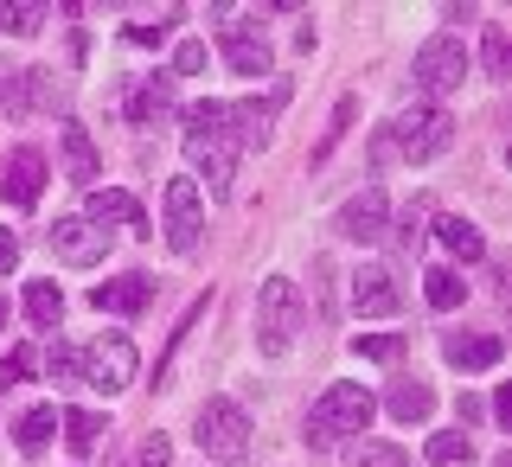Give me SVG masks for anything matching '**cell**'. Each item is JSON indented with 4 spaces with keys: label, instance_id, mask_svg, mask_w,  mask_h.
<instances>
[{
    "label": "cell",
    "instance_id": "obj_1",
    "mask_svg": "<svg viewBox=\"0 0 512 467\" xmlns=\"http://www.w3.org/2000/svg\"><path fill=\"white\" fill-rule=\"evenodd\" d=\"M448 141H455V116L436 103H416V109H397L391 128L372 141V160H410V167H423V160H436Z\"/></svg>",
    "mask_w": 512,
    "mask_h": 467
},
{
    "label": "cell",
    "instance_id": "obj_2",
    "mask_svg": "<svg viewBox=\"0 0 512 467\" xmlns=\"http://www.w3.org/2000/svg\"><path fill=\"white\" fill-rule=\"evenodd\" d=\"M378 416V397L365 384H333L308 410V448H333L340 436H365V423Z\"/></svg>",
    "mask_w": 512,
    "mask_h": 467
},
{
    "label": "cell",
    "instance_id": "obj_3",
    "mask_svg": "<svg viewBox=\"0 0 512 467\" xmlns=\"http://www.w3.org/2000/svg\"><path fill=\"white\" fill-rule=\"evenodd\" d=\"M301 333V288L288 276H269L263 295H256V352L263 359H282Z\"/></svg>",
    "mask_w": 512,
    "mask_h": 467
},
{
    "label": "cell",
    "instance_id": "obj_4",
    "mask_svg": "<svg viewBox=\"0 0 512 467\" xmlns=\"http://www.w3.org/2000/svg\"><path fill=\"white\" fill-rule=\"evenodd\" d=\"M192 436H199V448L212 461H244L250 455V416L231 397H205L199 416H192Z\"/></svg>",
    "mask_w": 512,
    "mask_h": 467
},
{
    "label": "cell",
    "instance_id": "obj_5",
    "mask_svg": "<svg viewBox=\"0 0 512 467\" xmlns=\"http://www.w3.org/2000/svg\"><path fill=\"white\" fill-rule=\"evenodd\" d=\"M77 378L90 384V391H103V397H116L135 384V346L122 340V333H103L90 352H77Z\"/></svg>",
    "mask_w": 512,
    "mask_h": 467
},
{
    "label": "cell",
    "instance_id": "obj_6",
    "mask_svg": "<svg viewBox=\"0 0 512 467\" xmlns=\"http://www.w3.org/2000/svg\"><path fill=\"white\" fill-rule=\"evenodd\" d=\"M461 77H468V52H461V39H448V32H436V39L416 52V64H410V84L423 96L461 90Z\"/></svg>",
    "mask_w": 512,
    "mask_h": 467
},
{
    "label": "cell",
    "instance_id": "obj_7",
    "mask_svg": "<svg viewBox=\"0 0 512 467\" xmlns=\"http://www.w3.org/2000/svg\"><path fill=\"white\" fill-rule=\"evenodd\" d=\"M199 231H205L199 186H192V180H167V250L192 256V250H199Z\"/></svg>",
    "mask_w": 512,
    "mask_h": 467
},
{
    "label": "cell",
    "instance_id": "obj_8",
    "mask_svg": "<svg viewBox=\"0 0 512 467\" xmlns=\"http://www.w3.org/2000/svg\"><path fill=\"white\" fill-rule=\"evenodd\" d=\"M45 244H52L58 263L90 269V263H103V256H109V244H116V237H109V231H96V224H84V218H58L52 231H45Z\"/></svg>",
    "mask_w": 512,
    "mask_h": 467
},
{
    "label": "cell",
    "instance_id": "obj_9",
    "mask_svg": "<svg viewBox=\"0 0 512 467\" xmlns=\"http://www.w3.org/2000/svg\"><path fill=\"white\" fill-rule=\"evenodd\" d=\"M186 154L192 167L205 173V186H212V199H231V180H237V148L218 135H186Z\"/></svg>",
    "mask_w": 512,
    "mask_h": 467
},
{
    "label": "cell",
    "instance_id": "obj_10",
    "mask_svg": "<svg viewBox=\"0 0 512 467\" xmlns=\"http://www.w3.org/2000/svg\"><path fill=\"white\" fill-rule=\"evenodd\" d=\"M84 224H96V231H109V224H122V231H148V212H141L135 192L90 186V199H84Z\"/></svg>",
    "mask_w": 512,
    "mask_h": 467
},
{
    "label": "cell",
    "instance_id": "obj_11",
    "mask_svg": "<svg viewBox=\"0 0 512 467\" xmlns=\"http://www.w3.org/2000/svg\"><path fill=\"white\" fill-rule=\"evenodd\" d=\"M0 192H7L20 212H32V205H39V192H45V154L39 148H13L7 167H0Z\"/></svg>",
    "mask_w": 512,
    "mask_h": 467
},
{
    "label": "cell",
    "instance_id": "obj_12",
    "mask_svg": "<svg viewBox=\"0 0 512 467\" xmlns=\"http://www.w3.org/2000/svg\"><path fill=\"white\" fill-rule=\"evenodd\" d=\"M391 231V205H384L378 186H365L359 199H346L340 212V237H352V244H378V237Z\"/></svg>",
    "mask_w": 512,
    "mask_h": 467
},
{
    "label": "cell",
    "instance_id": "obj_13",
    "mask_svg": "<svg viewBox=\"0 0 512 467\" xmlns=\"http://www.w3.org/2000/svg\"><path fill=\"white\" fill-rule=\"evenodd\" d=\"M442 359L455 365V372H493V365L506 359V340L500 333H448Z\"/></svg>",
    "mask_w": 512,
    "mask_h": 467
},
{
    "label": "cell",
    "instance_id": "obj_14",
    "mask_svg": "<svg viewBox=\"0 0 512 467\" xmlns=\"http://www.w3.org/2000/svg\"><path fill=\"white\" fill-rule=\"evenodd\" d=\"M154 301V282L148 276H116V282H96L90 288V308L96 314H141Z\"/></svg>",
    "mask_w": 512,
    "mask_h": 467
},
{
    "label": "cell",
    "instance_id": "obj_15",
    "mask_svg": "<svg viewBox=\"0 0 512 467\" xmlns=\"http://www.w3.org/2000/svg\"><path fill=\"white\" fill-rule=\"evenodd\" d=\"M404 308V295H397L391 269H359L352 276V314H397Z\"/></svg>",
    "mask_w": 512,
    "mask_h": 467
},
{
    "label": "cell",
    "instance_id": "obj_16",
    "mask_svg": "<svg viewBox=\"0 0 512 467\" xmlns=\"http://www.w3.org/2000/svg\"><path fill=\"white\" fill-rule=\"evenodd\" d=\"M384 410H391L397 423H423V416L436 410V391H429L423 378H397V384H391V397H384Z\"/></svg>",
    "mask_w": 512,
    "mask_h": 467
},
{
    "label": "cell",
    "instance_id": "obj_17",
    "mask_svg": "<svg viewBox=\"0 0 512 467\" xmlns=\"http://www.w3.org/2000/svg\"><path fill=\"white\" fill-rule=\"evenodd\" d=\"M128 122H154V116H167L173 109V77H141L135 90H128Z\"/></svg>",
    "mask_w": 512,
    "mask_h": 467
},
{
    "label": "cell",
    "instance_id": "obj_18",
    "mask_svg": "<svg viewBox=\"0 0 512 467\" xmlns=\"http://www.w3.org/2000/svg\"><path fill=\"white\" fill-rule=\"evenodd\" d=\"M224 64H231L237 77H269V64H276V58H269L263 32H256V39H250V32H231V39H224Z\"/></svg>",
    "mask_w": 512,
    "mask_h": 467
},
{
    "label": "cell",
    "instance_id": "obj_19",
    "mask_svg": "<svg viewBox=\"0 0 512 467\" xmlns=\"http://www.w3.org/2000/svg\"><path fill=\"white\" fill-rule=\"evenodd\" d=\"M64 167H71V180L77 186H96V148H90V128H77V122H64Z\"/></svg>",
    "mask_w": 512,
    "mask_h": 467
},
{
    "label": "cell",
    "instance_id": "obj_20",
    "mask_svg": "<svg viewBox=\"0 0 512 467\" xmlns=\"http://www.w3.org/2000/svg\"><path fill=\"white\" fill-rule=\"evenodd\" d=\"M58 429H64V448H71V455H90V448L109 436V423H103V416H90V410H64Z\"/></svg>",
    "mask_w": 512,
    "mask_h": 467
},
{
    "label": "cell",
    "instance_id": "obj_21",
    "mask_svg": "<svg viewBox=\"0 0 512 467\" xmlns=\"http://www.w3.org/2000/svg\"><path fill=\"white\" fill-rule=\"evenodd\" d=\"M436 237H442V250H448V256H461V263H480V256H487V237H480L468 218H442V224H436Z\"/></svg>",
    "mask_w": 512,
    "mask_h": 467
},
{
    "label": "cell",
    "instance_id": "obj_22",
    "mask_svg": "<svg viewBox=\"0 0 512 467\" xmlns=\"http://www.w3.org/2000/svg\"><path fill=\"white\" fill-rule=\"evenodd\" d=\"M26 320H32L39 333H52L58 320H64V295H58V282H32V288H26Z\"/></svg>",
    "mask_w": 512,
    "mask_h": 467
},
{
    "label": "cell",
    "instance_id": "obj_23",
    "mask_svg": "<svg viewBox=\"0 0 512 467\" xmlns=\"http://www.w3.org/2000/svg\"><path fill=\"white\" fill-rule=\"evenodd\" d=\"M0 109H7V116H32V71L0 64Z\"/></svg>",
    "mask_w": 512,
    "mask_h": 467
},
{
    "label": "cell",
    "instance_id": "obj_24",
    "mask_svg": "<svg viewBox=\"0 0 512 467\" xmlns=\"http://www.w3.org/2000/svg\"><path fill=\"white\" fill-rule=\"evenodd\" d=\"M52 429H58V410H45V404H39V410H26L20 423H13V442H20L26 455H39V448L52 442Z\"/></svg>",
    "mask_w": 512,
    "mask_h": 467
},
{
    "label": "cell",
    "instance_id": "obj_25",
    "mask_svg": "<svg viewBox=\"0 0 512 467\" xmlns=\"http://www.w3.org/2000/svg\"><path fill=\"white\" fill-rule=\"evenodd\" d=\"M423 295H429V308H436V314H448V308H461L468 282H461L455 269H429V276H423Z\"/></svg>",
    "mask_w": 512,
    "mask_h": 467
},
{
    "label": "cell",
    "instance_id": "obj_26",
    "mask_svg": "<svg viewBox=\"0 0 512 467\" xmlns=\"http://www.w3.org/2000/svg\"><path fill=\"white\" fill-rule=\"evenodd\" d=\"M346 467H410V455H404V448H391V442H365L359 436V448L346 455Z\"/></svg>",
    "mask_w": 512,
    "mask_h": 467
},
{
    "label": "cell",
    "instance_id": "obj_27",
    "mask_svg": "<svg viewBox=\"0 0 512 467\" xmlns=\"http://www.w3.org/2000/svg\"><path fill=\"white\" fill-rule=\"evenodd\" d=\"M480 58H487V77H512V39H506V26H487Z\"/></svg>",
    "mask_w": 512,
    "mask_h": 467
},
{
    "label": "cell",
    "instance_id": "obj_28",
    "mask_svg": "<svg viewBox=\"0 0 512 467\" xmlns=\"http://www.w3.org/2000/svg\"><path fill=\"white\" fill-rule=\"evenodd\" d=\"M32 365H39V346H13L7 359H0V391L26 384V378H32Z\"/></svg>",
    "mask_w": 512,
    "mask_h": 467
},
{
    "label": "cell",
    "instance_id": "obj_29",
    "mask_svg": "<svg viewBox=\"0 0 512 467\" xmlns=\"http://www.w3.org/2000/svg\"><path fill=\"white\" fill-rule=\"evenodd\" d=\"M429 461H436V467H455V461H474V442H468V436H461V429H455V436H429Z\"/></svg>",
    "mask_w": 512,
    "mask_h": 467
},
{
    "label": "cell",
    "instance_id": "obj_30",
    "mask_svg": "<svg viewBox=\"0 0 512 467\" xmlns=\"http://www.w3.org/2000/svg\"><path fill=\"white\" fill-rule=\"evenodd\" d=\"M167 461H173V442L154 429V436H141V442H135V455H128L122 467H167Z\"/></svg>",
    "mask_w": 512,
    "mask_h": 467
},
{
    "label": "cell",
    "instance_id": "obj_31",
    "mask_svg": "<svg viewBox=\"0 0 512 467\" xmlns=\"http://www.w3.org/2000/svg\"><path fill=\"white\" fill-rule=\"evenodd\" d=\"M352 116H359V103H352V96H340V109H333V128H327V141L314 148V167H320V160H327L333 148H340V135L352 128Z\"/></svg>",
    "mask_w": 512,
    "mask_h": 467
},
{
    "label": "cell",
    "instance_id": "obj_32",
    "mask_svg": "<svg viewBox=\"0 0 512 467\" xmlns=\"http://www.w3.org/2000/svg\"><path fill=\"white\" fill-rule=\"evenodd\" d=\"M45 20H52L45 7H20V0H13V7H0V26H7V32H20V39H26V32H39Z\"/></svg>",
    "mask_w": 512,
    "mask_h": 467
},
{
    "label": "cell",
    "instance_id": "obj_33",
    "mask_svg": "<svg viewBox=\"0 0 512 467\" xmlns=\"http://www.w3.org/2000/svg\"><path fill=\"white\" fill-rule=\"evenodd\" d=\"M352 346H359L365 352V359H397V352H404V333H359V340H352Z\"/></svg>",
    "mask_w": 512,
    "mask_h": 467
},
{
    "label": "cell",
    "instance_id": "obj_34",
    "mask_svg": "<svg viewBox=\"0 0 512 467\" xmlns=\"http://www.w3.org/2000/svg\"><path fill=\"white\" fill-rule=\"evenodd\" d=\"M423 218H429V199H410L404 224H397V244H404V250H416V244H423Z\"/></svg>",
    "mask_w": 512,
    "mask_h": 467
},
{
    "label": "cell",
    "instance_id": "obj_35",
    "mask_svg": "<svg viewBox=\"0 0 512 467\" xmlns=\"http://www.w3.org/2000/svg\"><path fill=\"white\" fill-rule=\"evenodd\" d=\"M39 359H45V372H52V378H77V352L71 346H45Z\"/></svg>",
    "mask_w": 512,
    "mask_h": 467
},
{
    "label": "cell",
    "instance_id": "obj_36",
    "mask_svg": "<svg viewBox=\"0 0 512 467\" xmlns=\"http://www.w3.org/2000/svg\"><path fill=\"white\" fill-rule=\"evenodd\" d=\"M173 71H180V77H199V71H205V45H199V39H186L180 52H173Z\"/></svg>",
    "mask_w": 512,
    "mask_h": 467
},
{
    "label": "cell",
    "instance_id": "obj_37",
    "mask_svg": "<svg viewBox=\"0 0 512 467\" xmlns=\"http://www.w3.org/2000/svg\"><path fill=\"white\" fill-rule=\"evenodd\" d=\"M167 26H173V13H160V20H141V26H128V39H135V45H160V39H167Z\"/></svg>",
    "mask_w": 512,
    "mask_h": 467
},
{
    "label": "cell",
    "instance_id": "obj_38",
    "mask_svg": "<svg viewBox=\"0 0 512 467\" xmlns=\"http://www.w3.org/2000/svg\"><path fill=\"white\" fill-rule=\"evenodd\" d=\"M13 263H20V237L0 231V276H13Z\"/></svg>",
    "mask_w": 512,
    "mask_h": 467
},
{
    "label": "cell",
    "instance_id": "obj_39",
    "mask_svg": "<svg viewBox=\"0 0 512 467\" xmlns=\"http://www.w3.org/2000/svg\"><path fill=\"white\" fill-rule=\"evenodd\" d=\"M455 410H461V423H468V429H474V423H487V404H480V397H468V391H461V404H455Z\"/></svg>",
    "mask_w": 512,
    "mask_h": 467
},
{
    "label": "cell",
    "instance_id": "obj_40",
    "mask_svg": "<svg viewBox=\"0 0 512 467\" xmlns=\"http://www.w3.org/2000/svg\"><path fill=\"white\" fill-rule=\"evenodd\" d=\"M0 327H7V301H0Z\"/></svg>",
    "mask_w": 512,
    "mask_h": 467
}]
</instances>
